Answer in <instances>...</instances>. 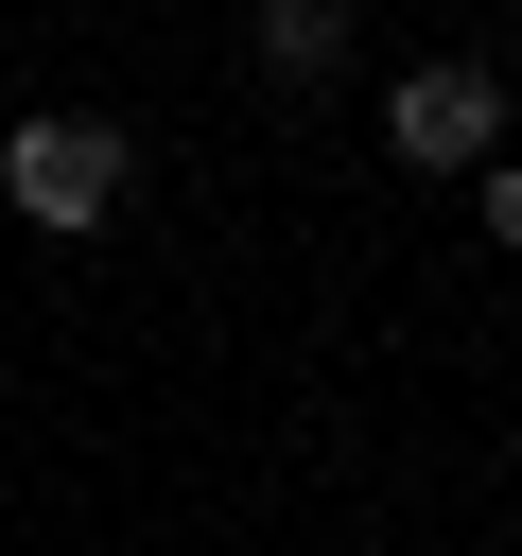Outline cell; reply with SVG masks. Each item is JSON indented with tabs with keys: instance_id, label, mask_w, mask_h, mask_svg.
Instances as JSON below:
<instances>
[{
	"instance_id": "cell-1",
	"label": "cell",
	"mask_w": 522,
	"mask_h": 556,
	"mask_svg": "<svg viewBox=\"0 0 522 556\" xmlns=\"http://www.w3.org/2000/svg\"><path fill=\"white\" fill-rule=\"evenodd\" d=\"M0 191H17L35 226H104V208H122V139H104L87 104H52V122L0 139Z\"/></svg>"
},
{
	"instance_id": "cell-2",
	"label": "cell",
	"mask_w": 522,
	"mask_h": 556,
	"mask_svg": "<svg viewBox=\"0 0 522 556\" xmlns=\"http://www.w3.org/2000/svg\"><path fill=\"white\" fill-rule=\"evenodd\" d=\"M383 139H400L418 174H470V156L505 139V87H487L470 52H435V70H400V104H383Z\"/></svg>"
},
{
	"instance_id": "cell-3",
	"label": "cell",
	"mask_w": 522,
	"mask_h": 556,
	"mask_svg": "<svg viewBox=\"0 0 522 556\" xmlns=\"http://www.w3.org/2000/svg\"><path fill=\"white\" fill-rule=\"evenodd\" d=\"M261 52H278V87H331L348 70V0H261Z\"/></svg>"
},
{
	"instance_id": "cell-4",
	"label": "cell",
	"mask_w": 522,
	"mask_h": 556,
	"mask_svg": "<svg viewBox=\"0 0 522 556\" xmlns=\"http://www.w3.org/2000/svg\"><path fill=\"white\" fill-rule=\"evenodd\" d=\"M487 226H505V261H522V156H505V174H487Z\"/></svg>"
}]
</instances>
